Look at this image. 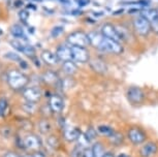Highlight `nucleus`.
Listing matches in <instances>:
<instances>
[{
	"label": "nucleus",
	"instance_id": "6ab92c4d",
	"mask_svg": "<svg viewBox=\"0 0 158 157\" xmlns=\"http://www.w3.org/2000/svg\"><path fill=\"white\" fill-rule=\"evenodd\" d=\"M109 138H110V142H111L113 145H115V146H120L121 144H123V141H124L123 134L118 131H115Z\"/></svg>",
	"mask_w": 158,
	"mask_h": 157
},
{
	"label": "nucleus",
	"instance_id": "a878e982",
	"mask_svg": "<svg viewBox=\"0 0 158 157\" xmlns=\"http://www.w3.org/2000/svg\"><path fill=\"white\" fill-rule=\"evenodd\" d=\"M22 53H24V54L27 55V56H33L35 54V49L31 46V44L25 43V46H24V49H23V52Z\"/></svg>",
	"mask_w": 158,
	"mask_h": 157
},
{
	"label": "nucleus",
	"instance_id": "58836bf2",
	"mask_svg": "<svg viewBox=\"0 0 158 157\" xmlns=\"http://www.w3.org/2000/svg\"><path fill=\"white\" fill-rule=\"evenodd\" d=\"M116 157H131L129 156L128 154H125V153H121V154H119L118 156H116Z\"/></svg>",
	"mask_w": 158,
	"mask_h": 157
},
{
	"label": "nucleus",
	"instance_id": "7ed1b4c3",
	"mask_svg": "<svg viewBox=\"0 0 158 157\" xmlns=\"http://www.w3.org/2000/svg\"><path fill=\"white\" fill-rule=\"evenodd\" d=\"M67 43L71 47H82L87 48L90 46L88 33H85L84 31H74L67 35L66 37Z\"/></svg>",
	"mask_w": 158,
	"mask_h": 157
},
{
	"label": "nucleus",
	"instance_id": "72a5a7b5",
	"mask_svg": "<svg viewBox=\"0 0 158 157\" xmlns=\"http://www.w3.org/2000/svg\"><path fill=\"white\" fill-rule=\"evenodd\" d=\"M86 134H87V137L90 138V141L94 140L95 137H96V131L93 129V128H89L87 130V132H86Z\"/></svg>",
	"mask_w": 158,
	"mask_h": 157
},
{
	"label": "nucleus",
	"instance_id": "f8f14e48",
	"mask_svg": "<svg viewBox=\"0 0 158 157\" xmlns=\"http://www.w3.org/2000/svg\"><path fill=\"white\" fill-rule=\"evenodd\" d=\"M49 105L52 112H54V113H60L64 108L63 99H62L61 96L57 95V94H54V95L51 96Z\"/></svg>",
	"mask_w": 158,
	"mask_h": 157
},
{
	"label": "nucleus",
	"instance_id": "4be33fe9",
	"mask_svg": "<svg viewBox=\"0 0 158 157\" xmlns=\"http://www.w3.org/2000/svg\"><path fill=\"white\" fill-rule=\"evenodd\" d=\"M44 80L49 84H55L58 81V76L54 72H48L44 75Z\"/></svg>",
	"mask_w": 158,
	"mask_h": 157
},
{
	"label": "nucleus",
	"instance_id": "4468645a",
	"mask_svg": "<svg viewBox=\"0 0 158 157\" xmlns=\"http://www.w3.org/2000/svg\"><path fill=\"white\" fill-rule=\"evenodd\" d=\"M40 57L43 59V61L48 65H56L58 64V62L60 61L56 55V53H53L51 51H44L40 54Z\"/></svg>",
	"mask_w": 158,
	"mask_h": 157
},
{
	"label": "nucleus",
	"instance_id": "423d86ee",
	"mask_svg": "<svg viewBox=\"0 0 158 157\" xmlns=\"http://www.w3.org/2000/svg\"><path fill=\"white\" fill-rule=\"evenodd\" d=\"M100 33L102 34L104 37L110 38V39H113V40L122 43V40H121L120 36H119L117 28H116V26L111 24V23H104V24L101 25Z\"/></svg>",
	"mask_w": 158,
	"mask_h": 157
},
{
	"label": "nucleus",
	"instance_id": "473e14b6",
	"mask_svg": "<svg viewBox=\"0 0 158 157\" xmlns=\"http://www.w3.org/2000/svg\"><path fill=\"white\" fill-rule=\"evenodd\" d=\"M150 24H151V30L158 35V19L152 21V22H150Z\"/></svg>",
	"mask_w": 158,
	"mask_h": 157
},
{
	"label": "nucleus",
	"instance_id": "ddd939ff",
	"mask_svg": "<svg viewBox=\"0 0 158 157\" xmlns=\"http://www.w3.org/2000/svg\"><path fill=\"white\" fill-rule=\"evenodd\" d=\"M24 145L28 149L31 150H38L41 147V142L40 138L35 134H29L24 138Z\"/></svg>",
	"mask_w": 158,
	"mask_h": 157
},
{
	"label": "nucleus",
	"instance_id": "9d476101",
	"mask_svg": "<svg viewBox=\"0 0 158 157\" xmlns=\"http://www.w3.org/2000/svg\"><path fill=\"white\" fill-rule=\"evenodd\" d=\"M56 55L60 61H69L73 60L71 57V46L69 44H60L56 50Z\"/></svg>",
	"mask_w": 158,
	"mask_h": 157
},
{
	"label": "nucleus",
	"instance_id": "20e7f679",
	"mask_svg": "<svg viewBox=\"0 0 158 157\" xmlns=\"http://www.w3.org/2000/svg\"><path fill=\"white\" fill-rule=\"evenodd\" d=\"M133 29L139 35H141L143 37H147L150 34L151 30V24L149 22V20L145 16H143L142 14H139V16H136L132 21Z\"/></svg>",
	"mask_w": 158,
	"mask_h": 157
},
{
	"label": "nucleus",
	"instance_id": "e433bc0d",
	"mask_svg": "<svg viewBox=\"0 0 158 157\" xmlns=\"http://www.w3.org/2000/svg\"><path fill=\"white\" fill-rule=\"evenodd\" d=\"M102 157H116L114 154L111 153V152H106V153H104L103 154V156Z\"/></svg>",
	"mask_w": 158,
	"mask_h": 157
},
{
	"label": "nucleus",
	"instance_id": "c756f323",
	"mask_svg": "<svg viewBox=\"0 0 158 157\" xmlns=\"http://www.w3.org/2000/svg\"><path fill=\"white\" fill-rule=\"evenodd\" d=\"M6 58H10V60H14V61H21L20 59V56L16 54V53H13V52H8L6 55H5Z\"/></svg>",
	"mask_w": 158,
	"mask_h": 157
},
{
	"label": "nucleus",
	"instance_id": "a211bd4d",
	"mask_svg": "<svg viewBox=\"0 0 158 157\" xmlns=\"http://www.w3.org/2000/svg\"><path fill=\"white\" fill-rule=\"evenodd\" d=\"M10 33H11V35H13L14 37L18 38V39H25V38H26L25 31H24L23 27H22V26H20V25H18V24L11 26Z\"/></svg>",
	"mask_w": 158,
	"mask_h": 157
},
{
	"label": "nucleus",
	"instance_id": "b1692460",
	"mask_svg": "<svg viewBox=\"0 0 158 157\" xmlns=\"http://www.w3.org/2000/svg\"><path fill=\"white\" fill-rule=\"evenodd\" d=\"M8 111V102L6 99H0V117H3L6 115Z\"/></svg>",
	"mask_w": 158,
	"mask_h": 157
},
{
	"label": "nucleus",
	"instance_id": "4c0bfd02",
	"mask_svg": "<svg viewBox=\"0 0 158 157\" xmlns=\"http://www.w3.org/2000/svg\"><path fill=\"white\" fill-rule=\"evenodd\" d=\"M123 11H124V10L123 8H121V10H116V11H114V13H113V14H123Z\"/></svg>",
	"mask_w": 158,
	"mask_h": 157
},
{
	"label": "nucleus",
	"instance_id": "ea45409f",
	"mask_svg": "<svg viewBox=\"0 0 158 157\" xmlns=\"http://www.w3.org/2000/svg\"><path fill=\"white\" fill-rule=\"evenodd\" d=\"M34 156H35V157H44L43 155H41V154H40H40H38V155H34Z\"/></svg>",
	"mask_w": 158,
	"mask_h": 157
},
{
	"label": "nucleus",
	"instance_id": "1a4fd4ad",
	"mask_svg": "<svg viewBox=\"0 0 158 157\" xmlns=\"http://www.w3.org/2000/svg\"><path fill=\"white\" fill-rule=\"evenodd\" d=\"M24 98H25L29 102H35L36 103L41 97V92L38 88L35 87H29L25 88L23 92Z\"/></svg>",
	"mask_w": 158,
	"mask_h": 157
},
{
	"label": "nucleus",
	"instance_id": "412c9836",
	"mask_svg": "<svg viewBox=\"0 0 158 157\" xmlns=\"http://www.w3.org/2000/svg\"><path fill=\"white\" fill-rule=\"evenodd\" d=\"M77 142H79V146L83 148V149L89 148V145L91 143L90 138L87 137V134H86V133H83V132L80 134L79 138H77Z\"/></svg>",
	"mask_w": 158,
	"mask_h": 157
},
{
	"label": "nucleus",
	"instance_id": "37998d69",
	"mask_svg": "<svg viewBox=\"0 0 158 157\" xmlns=\"http://www.w3.org/2000/svg\"><path fill=\"white\" fill-rule=\"evenodd\" d=\"M157 10H158V8H157Z\"/></svg>",
	"mask_w": 158,
	"mask_h": 157
},
{
	"label": "nucleus",
	"instance_id": "2eb2a0df",
	"mask_svg": "<svg viewBox=\"0 0 158 157\" xmlns=\"http://www.w3.org/2000/svg\"><path fill=\"white\" fill-rule=\"evenodd\" d=\"M81 130L76 127H68L64 129V138L68 142H74L77 141L80 134H81Z\"/></svg>",
	"mask_w": 158,
	"mask_h": 157
},
{
	"label": "nucleus",
	"instance_id": "7c9ffc66",
	"mask_svg": "<svg viewBox=\"0 0 158 157\" xmlns=\"http://www.w3.org/2000/svg\"><path fill=\"white\" fill-rule=\"evenodd\" d=\"M29 16H30V14H29L27 10H21L19 13V18L21 19V21H23V22H26V21L28 20Z\"/></svg>",
	"mask_w": 158,
	"mask_h": 157
},
{
	"label": "nucleus",
	"instance_id": "cd10ccee",
	"mask_svg": "<svg viewBox=\"0 0 158 157\" xmlns=\"http://www.w3.org/2000/svg\"><path fill=\"white\" fill-rule=\"evenodd\" d=\"M83 152H84V149L80 146H77L71 152V157H83Z\"/></svg>",
	"mask_w": 158,
	"mask_h": 157
},
{
	"label": "nucleus",
	"instance_id": "aec40b11",
	"mask_svg": "<svg viewBox=\"0 0 158 157\" xmlns=\"http://www.w3.org/2000/svg\"><path fill=\"white\" fill-rule=\"evenodd\" d=\"M97 131L99 132L101 135H104V137L110 138L113 133L115 132V130L113 127L109 126V125H99L97 127Z\"/></svg>",
	"mask_w": 158,
	"mask_h": 157
},
{
	"label": "nucleus",
	"instance_id": "2f4dec72",
	"mask_svg": "<svg viewBox=\"0 0 158 157\" xmlns=\"http://www.w3.org/2000/svg\"><path fill=\"white\" fill-rule=\"evenodd\" d=\"M83 157H94V152L92 148H86L84 149V152H83Z\"/></svg>",
	"mask_w": 158,
	"mask_h": 157
},
{
	"label": "nucleus",
	"instance_id": "f704fd0d",
	"mask_svg": "<svg viewBox=\"0 0 158 157\" xmlns=\"http://www.w3.org/2000/svg\"><path fill=\"white\" fill-rule=\"evenodd\" d=\"M76 2L80 7H84V6L89 5V3H90V0H76Z\"/></svg>",
	"mask_w": 158,
	"mask_h": 157
},
{
	"label": "nucleus",
	"instance_id": "f257e3e1",
	"mask_svg": "<svg viewBox=\"0 0 158 157\" xmlns=\"http://www.w3.org/2000/svg\"><path fill=\"white\" fill-rule=\"evenodd\" d=\"M88 36L90 40V46L94 47L101 52L112 53L116 55H119L123 52V46L121 43L104 37L100 32H89Z\"/></svg>",
	"mask_w": 158,
	"mask_h": 157
},
{
	"label": "nucleus",
	"instance_id": "bb28decb",
	"mask_svg": "<svg viewBox=\"0 0 158 157\" xmlns=\"http://www.w3.org/2000/svg\"><path fill=\"white\" fill-rule=\"evenodd\" d=\"M62 32H63V27H62V26H55V27L52 29V31H51V36L56 38V37H58Z\"/></svg>",
	"mask_w": 158,
	"mask_h": 157
},
{
	"label": "nucleus",
	"instance_id": "79ce46f5",
	"mask_svg": "<svg viewBox=\"0 0 158 157\" xmlns=\"http://www.w3.org/2000/svg\"><path fill=\"white\" fill-rule=\"evenodd\" d=\"M1 34H2V30L0 29V35H1Z\"/></svg>",
	"mask_w": 158,
	"mask_h": 157
},
{
	"label": "nucleus",
	"instance_id": "6e6552de",
	"mask_svg": "<svg viewBox=\"0 0 158 157\" xmlns=\"http://www.w3.org/2000/svg\"><path fill=\"white\" fill-rule=\"evenodd\" d=\"M127 98L128 100L133 103V105H139V103L143 102V100L145 99V93L143 91L142 88L136 87V86H132L127 90Z\"/></svg>",
	"mask_w": 158,
	"mask_h": 157
},
{
	"label": "nucleus",
	"instance_id": "f03ea898",
	"mask_svg": "<svg viewBox=\"0 0 158 157\" xmlns=\"http://www.w3.org/2000/svg\"><path fill=\"white\" fill-rule=\"evenodd\" d=\"M7 83L10 87L14 90L24 89L29 83V79L24 73L18 70H10L7 73Z\"/></svg>",
	"mask_w": 158,
	"mask_h": 157
},
{
	"label": "nucleus",
	"instance_id": "f3484780",
	"mask_svg": "<svg viewBox=\"0 0 158 157\" xmlns=\"http://www.w3.org/2000/svg\"><path fill=\"white\" fill-rule=\"evenodd\" d=\"M62 69H63V72L66 73V75L73 76L77 72V66L76 62L73 60H69V61L63 62V64H62Z\"/></svg>",
	"mask_w": 158,
	"mask_h": 157
},
{
	"label": "nucleus",
	"instance_id": "39448f33",
	"mask_svg": "<svg viewBox=\"0 0 158 157\" xmlns=\"http://www.w3.org/2000/svg\"><path fill=\"white\" fill-rule=\"evenodd\" d=\"M127 137L132 144L141 145L147 140V133L139 127H131L127 132Z\"/></svg>",
	"mask_w": 158,
	"mask_h": 157
},
{
	"label": "nucleus",
	"instance_id": "c9c22d12",
	"mask_svg": "<svg viewBox=\"0 0 158 157\" xmlns=\"http://www.w3.org/2000/svg\"><path fill=\"white\" fill-rule=\"evenodd\" d=\"M4 157H20L19 155H17L16 153H13V152H8L7 154H5Z\"/></svg>",
	"mask_w": 158,
	"mask_h": 157
},
{
	"label": "nucleus",
	"instance_id": "393cba45",
	"mask_svg": "<svg viewBox=\"0 0 158 157\" xmlns=\"http://www.w3.org/2000/svg\"><path fill=\"white\" fill-rule=\"evenodd\" d=\"M10 44L14 47V49H16L17 51L19 52H23V49H24V46H25V43H22L21 40H11L10 41Z\"/></svg>",
	"mask_w": 158,
	"mask_h": 157
},
{
	"label": "nucleus",
	"instance_id": "c85d7f7f",
	"mask_svg": "<svg viewBox=\"0 0 158 157\" xmlns=\"http://www.w3.org/2000/svg\"><path fill=\"white\" fill-rule=\"evenodd\" d=\"M35 109H36V106H35V102H29V101H27V103L24 105V109H25L26 112H28V113L35 111Z\"/></svg>",
	"mask_w": 158,
	"mask_h": 157
},
{
	"label": "nucleus",
	"instance_id": "0eeeda50",
	"mask_svg": "<svg viewBox=\"0 0 158 157\" xmlns=\"http://www.w3.org/2000/svg\"><path fill=\"white\" fill-rule=\"evenodd\" d=\"M71 57L73 61L77 63H86L89 61V51L87 48L71 47Z\"/></svg>",
	"mask_w": 158,
	"mask_h": 157
},
{
	"label": "nucleus",
	"instance_id": "5701e85b",
	"mask_svg": "<svg viewBox=\"0 0 158 157\" xmlns=\"http://www.w3.org/2000/svg\"><path fill=\"white\" fill-rule=\"evenodd\" d=\"M92 149H93V152H94V157H102L103 156V154H104L103 147L100 143L94 144V146L92 147Z\"/></svg>",
	"mask_w": 158,
	"mask_h": 157
},
{
	"label": "nucleus",
	"instance_id": "a19ab883",
	"mask_svg": "<svg viewBox=\"0 0 158 157\" xmlns=\"http://www.w3.org/2000/svg\"><path fill=\"white\" fill-rule=\"evenodd\" d=\"M24 157H35L34 155H26V156H24Z\"/></svg>",
	"mask_w": 158,
	"mask_h": 157
},
{
	"label": "nucleus",
	"instance_id": "9b49d317",
	"mask_svg": "<svg viewBox=\"0 0 158 157\" xmlns=\"http://www.w3.org/2000/svg\"><path fill=\"white\" fill-rule=\"evenodd\" d=\"M158 152V146L154 142H148L144 144L139 149V155L141 157H152Z\"/></svg>",
	"mask_w": 158,
	"mask_h": 157
},
{
	"label": "nucleus",
	"instance_id": "dca6fc26",
	"mask_svg": "<svg viewBox=\"0 0 158 157\" xmlns=\"http://www.w3.org/2000/svg\"><path fill=\"white\" fill-rule=\"evenodd\" d=\"M90 66L91 68L94 70L95 72L97 73H104L108 70V67H106V64L104 63L102 60L100 59H93V60H90Z\"/></svg>",
	"mask_w": 158,
	"mask_h": 157
}]
</instances>
